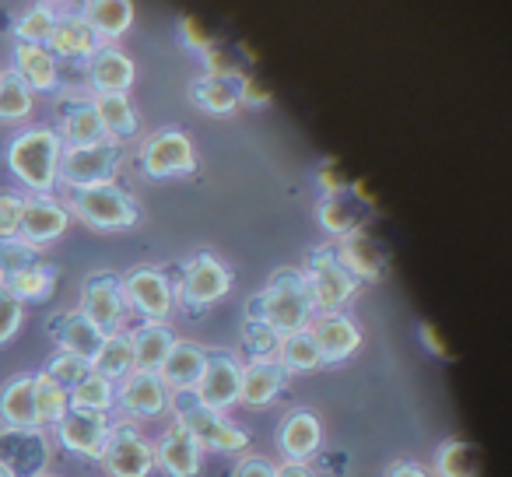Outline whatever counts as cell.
<instances>
[{
  "label": "cell",
  "instance_id": "cell-1",
  "mask_svg": "<svg viewBox=\"0 0 512 477\" xmlns=\"http://www.w3.org/2000/svg\"><path fill=\"white\" fill-rule=\"evenodd\" d=\"M313 316H316V309H313V299H309L306 278L292 271L274 274L271 285L249 299V320L264 323V327H271L274 334H281V337L309 330Z\"/></svg>",
  "mask_w": 512,
  "mask_h": 477
},
{
  "label": "cell",
  "instance_id": "cell-2",
  "mask_svg": "<svg viewBox=\"0 0 512 477\" xmlns=\"http://www.w3.org/2000/svg\"><path fill=\"white\" fill-rule=\"evenodd\" d=\"M60 158L64 141L50 127H32L8 144V169L32 193H50L60 183Z\"/></svg>",
  "mask_w": 512,
  "mask_h": 477
},
{
  "label": "cell",
  "instance_id": "cell-3",
  "mask_svg": "<svg viewBox=\"0 0 512 477\" xmlns=\"http://www.w3.org/2000/svg\"><path fill=\"white\" fill-rule=\"evenodd\" d=\"M67 211L78 214L85 225L102 228V232H116V228L137 225L141 211H137V200L127 190H120L116 183L102 186H85V190H71L67 200Z\"/></svg>",
  "mask_w": 512,
  "mask_h": 477
},
{
  "label": "cell",
  "instance_id": "cell-4",
  "mask_svg": "<svg viewBox=\"0 0 512 477\" xmlns=\"http://www.w3.org/2000/svg\"><path fill=\"white\" fill-rule=\"evenodd\" d=\"M116 169H120V144L99 141L85 144V148H64L60 158V183L67 190H85V186L113 183Z\"/></svg>",
  "mask_w": 512,
  "mask_h": 477
},
{
  "label": "cell",
  "instance_id": "cell-5",
  "mask_svg": "<svg viewBox=\"0 0 512 477\" xmlns=\"http://www.w3.org/2000/svg\"><path fill=\"white\" fill-rule=\"evenodd\" d=\"M309 288V299H313L316 313H337L341 306H348L358 292V281L348 274V267L337 260V253L323 250L313 253L309 260V271L302 274Z\"/></svg>",
  "mask_w": 512,
  "mask_h": 477
},
{
  "label": "cell",
  "instance_id": "cell-6",
  "mask_svg": "<svg viewBox=\"0 0 512 477\" xmlns=\"http://www.w3.org/2000/svg\"><path fill=\"white\" fill-rule=\"evenodd\" d=\"M50 456L46 428H0V467L11 477H46Z\"/></svg>",
  "mask_w": 512,
  "mask_h": 477
},
{
  "label": "cell",
  "instance_id": "cell-7",
  "mask_svg": "<svg viewBox=\"0 0 512 477\" xmlns=\"http://www.w3.org/2000/svg\"><path fill=\"white\" fill-rule=\"evenodd\" d=\"M176 425H183L186 432L197 439L200 449H218V453H242L246 449V432L235 428L232 421L221 418V411L197 404L193 397H186L183 404H176Z\"/></svg>",
  "mask_w": 512,
  "mask_h": 477
},
{
  "label": "cell",
  "instance_id": "cell-8",
  "mask_svg": "<svg viewBox=\"0 0 512 477\" xmlns=\"http://www.w3.org/2000/svg\"><path fill=\"white\" fill-rule=\"evenodd\" d=\"M102 467L109 477H148L158 463L155 449L144 442V435L130 421H116L109 428L106 449H102Z\"/></svg>",
  "mask_w": 512,
  "mask_h": 477
},
{
  "label": "cell",
  "instance_id": "cell-9",
  "mask_svg": "<svg viewBox=\"0 0 512 477\" xmlns=\"http://www.w3.org/2000/svg\"><path fill=\"white\" fill-rule=\"evenodd\" d=\"M123 299L127 309L144 316V323H165V316L176 306V288L155 267H137L123 278Z\"/></svg>",
  "mask_w": 512,
  "mask_h": 477
},
{
  "label": "cell",
  "instance_id": "cell-10",
  "mask_svg": "<svg viewBox=\"0 0 512 477\" xmlns=\"http://www.w3.org/2000/svg\"><path fill=\"white\" fill-rule=\"evenodd\" d=\"M141 169L151 179H169V176H186L197 169V155L193 144L179 130H158L141 144Z\"/></svg>",
  "mask_w": 512,
  "mask_h": 477
},
{
  "label": "cell",
  "instance_id": "cell-11",
  "mask_svg": "<svg viewBox=\"0 0 512 477\" xmlns=\"http://www.w3.org/2000/svg\"><path fill=\"white\" fill-rule=\"evenodd\" d=\"M81 313L102 330L116 334L127 320V299H123V281L116 274H92L81 288Z\"/></svg>",
  "mask_w": 512,
  "mask_h": 477
},
{
  "label": "cell",
  "instance_id": "cell-12",
  "mask_svg": "<svg viewBox=\"0 0 512 477\" xmlns=\"http://www.w3.org/2000/svg\"><path fill=\"white\" fill-rule=\"evenodd\" d=\"M109 414L99 411H81V407H71L64 414V421L57 425V442L74 456H85V460H102V449L109 442Z\"/></svg>",
  "mask_w": 512,
  "mask_h": 477
},
{
  "label": "cell",
  "instance_id": "cell-13",
  "mask_svg": "<svg viewBox=\"0 0 512 477\" xmlns=\"http://www.w3.org/2000/svg\"><path fill=\"white\" fill-rule=\"evenodd\" d=\"M232 288V274L221 260H214L211 253H200L183 267V281H179V299L186 306H211V302L225 299Z\"/></svg>",
  "mask_w": 512,
  "mask_h": 477
},
{
  "label": "cell",
  "instance_id": "cell-14",
  "mask_svg": "<svg viewBox=\"0 0 512 477\" xmlns=\"http://www.w3.org/2000/svg\"><path fill=\"white\" fill-rule=\"evenodd\" d=\"M71 225V211H67L60 200H53L50 193H36V197H25V214H22V232L18 239L36 250L57 243L60 235Z\"/></svg>",
  "mask_w": 512,
  "mask_h": 477
},
{
  "label": "cell",
  "instance_id": "cell-15",
  "mask_svg": "<svg viewBox=\"0 0 512 477\" xmlns=\"http://www.w3.org/2000/svg\"><path fill=\"white\" fill-rule=\"evenodd\" d=\"M116 404H120L130 418H158V414L172 404V390L165 386V379L158 376V372H137L134 369L127 379H120Z\"/></svg>",
  "mask_w": 512,
  "mask_h": 477
},
{
  "label": "cell",
  "instance_id": "cell-16",
  "mask_svg": "<svg viewBox=\"0 0 512 477\" xmlns=\"http://www.w3.org/2000/svg\"><path fill=\"white\" fill-rule=\"evenodd\" d=\"M239 379H242V365L228 355H207L204 376H200L193 400L211 411H225L239 400Z\"/></svg>",
  "mask_w": 512,
  "mask_h": 477
},
{
  "label": "cell",
  "instance_id": "cell-17",
  "mask_svg": "<svg viewBox=\"0 0 512 477\" xmlns=\"http://www.w3.org/2000/svg\"><path fill=\"white\" fill-rule=\"evenodd\" d=\"M309 334H313L316 348H320L323 362H344L348 355H355L358 344H362V330L341 313H320L309 323Z\"/></svg>",
  "mask_w": 512,
  "mask_h": 477
},
{
  "label": "cell",
  "instance_id": "cell-18",
  "mask_svg": "<svg viewBox=\"0 0 512 477\" xmlns=\"http://www.w3.org/2000/svg\"><path fill=\"white\" fill-rule=\"evenodd\" d=\"M88 85L95 95H127L134 85V60L116 46H102L88 60Z\"/></svg>",
  "mask_w": 512,
  "mask_h": 477
},
{
  "label": "cell",
  "instance_id": "cell-19",
  "mask_svg": "<svg viewBox=\"0 0 512 477\" xmlns=\"http://www.w3.org/2000/svg\"><path fill=\"white\" fill-rule=\"evenodd\" d=\"M50 334L57 337L60 351L85 358V362H92V358L99 355L102 341H106V334H102V330L95 327L81 309H74V313H60L57 320L50 323Z\"/></svg>",
  "mask_w": 512,
  "mask_h": 477
},
{
  "label": "cell",
  "instance_id": "cell-20",
  "mask_svg": "<svg viewBox=\"0 0 512 477\" xmlns=\"http://www.w3.org/2000/svg\"><path fill=\"white\" fill-rule=\"evenodd\" d=\"M337 260H341L344 267H348V274L351 278H362V281H376V278H383V271H386V253H383V246L372 239L369 232H351V235H344L341 243H337Z\"/></svg>",
  "mask_w": 512,
  "mask_h": 477
},
{
  "label": "cell",
  "instance_id": "cell-21",
  "mask_svg": "<svg viewBox=\"0 0 512 477\" xmlns=\"http://www.w3.org/2000/svg\"><path fill=\"white\" fill-rule=\"evenodd\" d=\"M200 453H204V449L197 446V439H193V435L186 432L183 425H172L169 432H165L162 439H158L155 463L169 477H197Z\"/></svg>",
  "mask_w": 512,
  "mask_h": 477
},
{
  "label": "cell",
  "instance_id": "cell-22",
  "mask_svg": "<svg viewBox=\"0 0 512 477\" xmlns=\"http://www.w3.org/2000/svg\"><path fill=\"white\" fill-rule=\"evenodd\" d=\"M204 365H207V351L193 341H176L169 351V358L162 362L158 376L165 379L172 393H193L204 376Z\"/></svg>",
  "mask_w": 512,
  "mask_h": 477
},
{
  "label": "cell",
  "instance_id": "cell-23",
  "mask_svg": "<svg viewBox=\"0 0 512 477\" xmlns=\"http://www.w3.org/2000/svg\"><path fill=\"white\" fill-rule=\"evenodd\" d=\"M285 386V369L278 365V358H253L249 365H242L239 379V400L249 407H264Z\"/></svg>",
  "mask_w": 512,
  "mask_h": 477
},
{
  "label": "cell",
  "instance_id": "cell-24",
  "mask_svg": "<svg viewBox=\"0 0 512 477\" xmlns=\"http://www.w3.org/2000/svg\"><path fill=\"white\" fill-rule=\"evenodd\" d=\"M46 50H50L57 60L60 57H64V60H92L95 53L102 50V39L95 36L92 29H88V22L81 15L57 18V29H53Z\"/></svg>",
  "mask_w": 512,
  "mask_h": 477
},
{
  "label": "cell",
  "instance_id": "cell-25",
  "mask_svg": "<svg viewBox=\"0 0 512 477\" xmlns=\"http://www.w3.org/2000/svg\"><path fill=\"white\" fill-rule=\"evenodd\" d=\"M0 425L39 428L36 418V376H15L0 390Z\"/></svg>",
  "mask_w": 512,
  "mask_h": 477
},
{
  "label": "cell",
  "instance_id": "cell-26",
  "mask_svg": "<svg viewBox=\"0 0 512 477\" xmlns=\"http://www.w3.org/2000/svg\"><path fill=\"white\" fill-rule=\"evenodd\" d=\"M15 71L32 92H53L60 85V64L46 46L36 43H18L15 46Z\"/></svg>",
  "mask_w": 512,
  "mask_h": 477
},
{
  "label": "cell",
  "instance_id": "cell-27",
  "mask_svg": "<svg viewBox=\"0 0 512 477\" xmlns=\"http://www.w3.org/2000/svg\"><path fill=\"white\" fill-rule=\"evenodd\" d=\"M81 18L102 43H113L134 25V4L130 0H85Z\"/></svg>",
  "mask_w": 512,
  "mask_h": 477
},
{
  "label": "cell",
  "instance_id": "cell-28",
  "mask_svg": "<svg viewBox=\"0 0 512 477\" xmlns=\"http://www.w3.org/2000/svg\"><path fill=\"white\" fill-rule=\"evenodd\" d=\"M316 218H320V225L327 228L330 235L344 239V235H351V232H362L365 221H369V207L358 204L351 193H334V197L320 200Z\"/></svg>",
  "mask_w": 512,
  "mask_h": 477
},
{
  "label": "cell",
  "instance_id": "cell-29",
  "mask_svg": "<svg viewBox=\"0 0 512 477\" xmlns=\"http://www.w3.org/2000/svg\"><path fill=\"white\" fill-rule=\"evenodd\" d=\"M130 344H134V369L158 372L165 358H169L176 337H172V330L165 323H141L137 330H130Z\"/></svg>",
  "mask_w": 512,
  "mask_h": 477
},
{
  "label": "cell",
  "instance_id": "cell-30",
  "mask_svg": "<svg viewBox=\"0 0 512 477\" xmlns=\"http://www.w3.org/2000/svg\"><path fill=\"white\" fill-rule=\"evenodd\" d=\"M57 134H60V141H64V148H85V144L109 141L106 130H102V123H99V113L92 109V99L74 102L71 109H64Z\"/></svg>",
  "mask_w": 512,
  "mask_h": 477
},
{
  "label": "cell",
  "instance_id": "cell-31",
  "mask_svg": "<svg viewBox=\"0 0 512 477\" xmlns=\"http://www.w3.org/2000/svg\"><path fill=\"white\" fill-rule=\"evenodd\" d=\"M92 109L99 113V123L109 141L123 144L137 134V113L127 95H92Z\"/></svg>",
  "mask_w": 512,
  "mask_h": 477
},
{
  "label": "cell",
  "instance_id": "cell-32",
  "mask_svg": "<svg viewBox=\"0 0 512 477\" xmlns=\"http://www.w3.org/2000/svg\"><path fill=\"white\" fill-rule=\"evenodd\" d=\"M246 78V74H242ZM242 78H200L193 81V102L204 113L225 116L235 106H242Z\"/></svg>",
  "mask_w": 512,
  "mask_h": 477
},
{
  "label": "cell",
  "instance_id": "cell-33",
  "mask_svg": "<svg viewBox=\"0 0 512 477\" xmlns=\"http://www.w3.org/2000/svg\"><path fill=\"white\" fill-rule=\"evenodd\" d=\"M92 372H99V376L113 379V383H120V379H127L130 372H134V344H130L127 330L106 334V341H102L99 355L92 358Z\"/></svg>",
  "mask_w": 512,
  "mask_h": 477
},
{
  "label": "cell",
  "instance_id": "cell-34",
  "mask_svg": "<svg viewBox=\"0 0 512 477\" xmlns=\"http://www.w3.org/2000/svg\"><path fill=\"white\" fill-rule=\"evenodd\" d=\"M320 421L313 418L309 411H299L292 414V418L281 425V449H285L288 460H306V456H313L316 449H320Z\"/></svg>",
  "mask_w": 512,
  "mask_h": 477
},
{
  "label": "cell",
  "instance_id": "cell-35",
  "mask_svg": "<svg viewBox=\"0 0 512 477\" xmlns=\"http://www.w3.org/2000/svg\"><path fill=\"white\" fill-rule=\"evenodd\" d=\"M4 288L22 302H43V299H50L53 288H57V267L39 260V264L25 267V271H18L15 278L4 281Z\"/></svg>",
  "mask_w": 512,
  "mask_h": 477
},
{
  "label": "cell",
  "instance_id": "cell-36",
  "mask_svg": "<svg viewBox=\"0 0 512 477\" xmlns=\"http://www.w3.org/2000/svg\"><path fill=\"white\" fill-rule=\"evenodd\" d=\"M278 365L285 372H313V369H320L323 355H320V348H316L313 334H309V330H299V334L281 337Z\"/></svg>",
  "mask_w": 512,
  "mask_h": 477
},
{
  "label": "cell",
  "instance_id": "cell-37",
  "mask_svg": "<svg viewBox=\"0 0 512 477\" xmlns=\"http://www.w3.org/2000/svg\"><path fill=\"white\" fill-rule=\"evenodd\" d=\"M36 106V92L22 81V74L11 67V71H0V120H25Z\"/></svg>",
  "mask_w": 512,
  "mask_h": 477
},
{
  "label": "cell",
  "instance_id": "cell-38",
  "mask_svg": "<svg viewBox=\"0 0 512 477\" xmlns=\"http://www.w3.org/2000/svg\"><path fill=\"white\" fill-rule=\"evenodd\" d=\"M71 411V393L64 386L53 383L46 372L36 376V418L39 428H57L64 421V414Z\"/></svg>",
  "mask_w": 512,
  "mask_h": 477
},
{
  "label": "cell",
  "instance_id": "cell-39",
  "mask_svg": "<svg viewBox=\"0 0 512 477\" xmlns=\"http://www.w3.org/2000/svg\"><path fill=\"white\" fill-rule=\"evenodd\" d=\"M71 407L109 414L116 407V383L106 376H99V372H88V376L71 390Z\"/></svg>",
  "mask_w": 512,
  "mask_h": 477
},
{
  "label": "cell",
  "instance_id": "cell-40",
  "mask_svg": "<svg viewBox=\"0 0 512 477\" xmlns=\"http://www.w3.org/2000/svg\"><path fill=\"white\" fill-rule=\"evenodd\" d=\"M435 470L439 477H477L481 474V460H477V449L470 442H446L435 456Z\"/></svg>",
  "mask_w": 512,
  "mask_h": 477
},
{
  "label": "cell",
  "instance_id": "cell-41",
  "mask_svg": "<svg viewBox=\"0 0 512 477\" xmlns=\"http://www.w3.org/2000/svg\"><path fill=\"white\" fill-rule=\"evenodd\" d=\"M88 372H92V362H85V358H78V355H67V351L53 355L50 365H46V376H50L57 386H64L67 393H71Z\"/></svg>",
  "mask_w": 512,
  "mask_h": 477
},
{
  "label": "cell",
  "instance_id": "cell-42",
  "mask_svg": "<svg viewBox=\"0 0 512 477\" xmlns=\"http://www.w3.org/2000/svg\"><path fill=\"white\" fill-rule=\"evenodd\" d=\"M32 264H39L36 246L22 243V239H0V278H15L18 271H25Z\"/></svg>",
  "mask_w": 512,
  "mask_h": 477
},
{
  "label": "cell",
  "instance_id": "cell-43",
  "mask_svg": "<svg viewBox=\"0 0 512 477\" xmlns=\"http://www.w3.org/2000/svg\"><path fill=\"white\" fill-rule=\"evenodd\" d=\"M57 18L50 8H32L22 15V22H18V39L22 43H36V46H46L53 36V29H57Z\"/></svg>",
  "mask_w": 512,
  "mask_h": 477
},
{
  "label": "cell",
  "instance_id": "cell-44",
  "mask_svg": "<svg viewBox=\"0 0 512 477\" xmlns=\"http://www.w3.org/2000/svg\"><path fill=\"white\" fill-rule=\"evenodd\" d=\"M200 60H204V78H242L239 57L232 50H225V46L214 43L211 50L200 53Z\"/></svg>",
  "mask_w": 512,
  "mask_h": 477
},
{
  "label": "cell",
  "instance_id": "cell-45",
  "mask_svg": "<svg viewBox=\"0 0 512 477\" xmlns=\"http://www.w3.org/2000/svg\"><path fill=\"white\" fill-rule=\"evenodd\" d=\"M242 341L249 344V351H253L256 358H278L281 334H274V330L264 327V323L246 320V327H242Z\"/></svg>",
  "mask_w": 512,
  "mask_h": 477
},
{
  "label": "cell",
  "instance_id": "cell-46",
  "mask_svg": "<svg viewBox=\"0 0 512 477\" xmlns=\"http://www.w3.org/2000/svg\"><path fill=\"white\" fill-rule=\"evenodd\" d=\"M22 320H25V302L15 299L8 288H0V348L22 330Z\"/></svg>",
  "mask_w": 512,
  "mask_h": 477
},
{
  "label": "cell",
  "instance_id": "cell-47",
  "mask_svg": "<svg viewBox=\"0 0 512 477\" xmlns=\"http://www.w3.org/2000/svg\"><path fill=\"white\" fill-rule=\"evenodd\" d=\"M25 197L18 193H0V239H18L22 232Z\"/></svg>",
  "mask_w": 512,
  "mask_h": 477
},
{
  "label": "cell",
  "instance_id": "cell-48",
  "mask_svg": "<svg viewBox=\"0 0 512 477\" xmlns=\"http://www.w3.org/2000/svg\"><path fill=\"white\" fill-rule=\"evenodd\" d=\"M179 39H183V46H190V50H197V53H204V50H211L214 46V39L207 36V29L197 22V18H179Z\"/></svg>",
  "mask_w": 512,
  "mask_h": 477
},
{
  "label": "cell",
  "instance_id": "cell-49",
  "mask_svg": "<svg viewBox=\"0 0 512 477\" xmlns=\"http://www.w3.org/2000/svg\"><path fill=\"white\" fill-rule=\"evenodd\" d=\"M316 183H320L323 197H334V193H348V179L341 176V169H337V162H327L320 165V172H316Z\"/></svg>",
  "mask_w": 512,
  "mask_h": 477
},
{
  "label": "cell",
  "instance_id": "cell-50",
  "mask_svg": "<svg viewBox=\"0 0 512 477\" xmlns=\"http://www.w3.org/2000/svg\"><path fill=\"white\" fill-rule=\"evenodd\" d=\"M242 102H249V106H267L271 102V88H264L256 78H242Z\"/></svg>",
  "mask_w": 512,
  "mask_h": 477
},
{
  "label": "cell",
  "instance_id": "cell-51",
  "mask_svg": "<svg viewBox=\"0 0 512 477\" xmlns=\"http://www.w3.org/2000/svg\"><path fill=\"white\" fill-rule=\"evenodd\" d=\"M235 477H278V467L267 460H242Z\"/></svg>",
  "mask_w": 512,
  "mask_h": 477
},
{
  "label": "cell",
  "instance_id": "cell-52",
  "mask_svg": "<svg viewBox=\"0 0 512 477\" xmlns=\"http://www.w3.org/2000/svg\"><path fill=\"white\" fill-rule=\"evenodd\" d=\"M421 341H425V348H428V351H435L439 358H449L446 341H442V334L432 327V323H425V327H421Z\"/></svg>",
  "mask_w": 512,
  "mask_h": 477
},
{
  "label": "cell",
  "instance_id": "cell-53",
  "mask_svg": "<svg viewBox=\"0 0 512 477\" xmlns=\"http://www.w3.org/2000/svg\"><path fill=\"white\" fill-rule=\"evenodd\" d=\"M278 477H313V474L306 470V463L288 460V463H281V467H278Z\"/></svg>",
  "mask_w": 512,
  "mask_h": 477
},
{
  "label": "cell",
  "instance_id": "cell-54",
  "mask_svg": "<svg viewBox=\"0 0 512 477\" xmlns=\"http://www.w3.org/2000/svg\"><path fill=\"white\" fill-rule=\"evenodd\" d=\"M390 477H428L421 467H414V463H400V467H393Z\"/></svg>",
  "mask_w": 512,
  "mask_h": 477
},
{
  "label": "cell",
  "instance_id": "cell-55",
  "mask_svg": "<svg viewBox=\"0 0 512 477\" xmlns=\"http://www.w3.org/2000/svg\"><path fill=\"white\" fill-rule=\"evenodd\" d=\"M235 57H242L246 64H256V53H253V46H249V43H239V46H235Z\"/></svg>",
  "mask_w": 512,
  "mask_h": 477
},
{
  "label": "cell",
  "instance_id": "cell-56",
  "mask_svg": "<svg viewBox=\"0 0 512 477\" xmlns=\"http://www.w3.org/2000/svg\"><path fill=\"white\" fill-rule=\"evenodd\" d=\"M0 477H11V474H8V470H4V467H0Z\"/></svg>",
  "mask_w": 512,
  "mask_h": 477
},
{
  "label": "cell",
  "instance_id": "cell-57",
  "mask_svg": "<svg viewBox=\"0 0 512 477\" xmlns=\"http://www.w3.org/2000/svg\"><path fill=\"white\" fill-rule=\"evenodd\" d=\"M0 288H4V278H0Z\"/></svg>",
  "mask_w": 512,
  "mask_h": 477
}]
</instances>
